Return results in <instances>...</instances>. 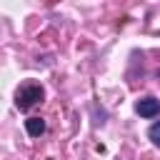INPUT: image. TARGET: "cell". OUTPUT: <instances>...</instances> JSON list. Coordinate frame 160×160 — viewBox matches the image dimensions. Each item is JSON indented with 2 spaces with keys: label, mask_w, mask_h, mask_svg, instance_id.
Masks as SVG:
<instances>
[{
  "label": "cell",
  "mask_w": 160,
  "mask_h": 160,
  "mask_svg": "<svg viewBox=\"0 0 160 160\" xmlns=\"http://www.w3.org/2000/svg\"><path fill=\"white\" fill-rule=\"evenodd\" d=\"M148 138H150L155 145H160V120H158L155 125H150V130H148Z\"/></svg>",
  "instance_id": "obj_4"
},
{
  "label": "cell",
  "mask_w": 160,
  "mask_h": 160,
  "mask_svg": "<svg viewBox=\"0 0 160 160\" xmlns=\"http://www.w3.org/2000/svg\"><path fill=\"white\" fill-rule=\"evenodd\" d=\"M42 88L40 85H32V82H28V85H22L20 90H18V98H15V105L20 108V110H30L32 105H38V102H42Z\"/></svg>",
  "instance_id": "obj_1"
},
{
  "label": "cell",
  "mask_w": 160,
  "mask_h": 160,
  "mask_svg": "<svg viewBox=\"0 0 160 160\" xmlns=\"http://www.w3.org/2000/svg\"><path fill=\"white\" fill-rule=\"evenodd\" d=\"M25 130H28V135L40 138V135L45 132V120H40V118H28V120H25Z\"/></svg>",
  "instance_id": "obj_3"
},
{
  "label": "cell",
  "mask_w": 160,
  "mask_h": 160,
  "mask_svg": "<svg viewBox=\"0 0 160 160\" xmlns=\"http://www.w3.org/2000/svg\"><path fill=\"white\" fill-rule=\"evenodd\" d=\"M135 112H138L140 118H155V115L160 112V100H155V98H142V100L135 102Z\"/></svg>",
  "instance_id": "obj_2"
}]
</instances>
